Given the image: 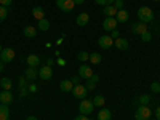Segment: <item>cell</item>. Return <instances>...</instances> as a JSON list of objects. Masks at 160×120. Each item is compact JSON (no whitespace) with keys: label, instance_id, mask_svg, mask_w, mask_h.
<instances>
[{"label":"cell","instance_id":"cell-21","mask_svg":"<svg viewBox=\"0 0 160 120\" xmlns=\"http://www.w3.org/2000/svg\"><path fill=\"white\" fill-rule=\"evenodd\" d=\"M24 77L28 78V80H35L38 77V72L35 71V68H28L24 72Z\"/></svg>","mask_w":160,"mask_h":120},{"label":"cell","instance_id":"cell-25","mask_svg":"<svg viewBox=\"0 0 160 120\" xmlns=\"http://www.w3.org/2000/svg\"><path fill=\"white\" fill-rule=\"evenodd\" d=\"M0 87H2L3 90H11V80L8 77H3L2 80H0Z\"/></svg>","mask_w":160,"mask_h":120},{"label":"cell","instance_id":"cell-36","mask_svg":"<svg viewBox=\"0 0 160 120\" xmlns=\"http://www.w3.org/2000/svg\"><path fill=\"white\" fill-rule=\"evenodd\" d=\"M11 2H13V0H0V5H2V7H8V5H11Z\"/></svg>","mask_w":160,"mask_h":120},{"label":"cell","instance_id":"cell-34","mask_svg":"<svg viewBox=\"0 0 160 120\" xmlns=\"http://www.w3.org/2000/svg\"><path fill=\"white\" fill-rule=\"evenodd\" d=\"M151 90H152L154 93H160V83H158V82H154V83L151 85Z\"/></svg>","mask_w":160,"mask_h":120},{"label":"cell","instance_id":"cell-37","mask_svg":"<svg viewBox=\"0 0 160 120\" xmlns=\"http://www.w3.org/2000/svg\"><path fill=\"white\" fill-rule=\"evenodd\" d=\"M74 120H90L88 118V115H83V114H80V115H77Z\"/></svg>","mask_w":160,"mask_h":120},{"label":"cell","instance_id":"cell-15","mask_svg":"<svg viewBox=\"0 0 160 120\" xmlns=\"http://www.w3.org/2000/svg\"><path fill=\"white\" fill-rule=\"evenodd\" d=\"M26 62H28V66L29 68H37V66H40V58L37 56V55H29L28 58H26Z\"/></svg>","mask_w":160,"mask_h":120},{"label":"cell","instance_id":"cell-12","mask_svg":"<svg viewBox=\"0 0 160 120\" xmlns=\"http://www.w3.org/2000/svg\"><path fill=\"white\" fill-rule=\"evenodd\" d=\"M98 80H99V75H98V74H93L90 78H87V83H85L87 90H88V91H93V90H95Z\"/></svg>","mask_w":160,"mask_h":120},{"label":"cell","instance_id":"cell-30","mask_svg":"<svg viewBox=\"0 0 160 120\" xmlns=\"http://www.w3.org/2000/svg\"><path fill=\"white\" fill-rule=\"evenodd\" d=\"M77 58H78V61H88L90 59V55L87 51H80L78 55H77Z\"/></svg>","mask_w":160,"mask_h":120},{"label":"cell","instance_id":"cell-33","mask_svg":"<svg viewBox=\"0 0 160 120\" xmlns=\"http://www.w3.org/2000/svg\"><path fill=\"white\" fill-rule=\"evenodd\" d=\"M95 2H96L98 5H102V7H106V5H114V2H115V0H95Z\"/></svg>","mask_w":160,"mask_h":120},{"label":"cell","instance_id":"cell-24","mask_svg":"<svg viewBox=\"0 0 160 120\" xmlns=\"http://www.w3.org/2000/svg\"><path fill=\"white\" fill-rule=\"evenodd\" d=\"M24 35L29 37V38H34V37L37 35L35 28H32V26H26V28H24Z\"/></svg>","mask_w":160,"mask_h":120},{"label":"cell","instance_id":"cell-43","mask_svg":"<svg viewBox=\"0 0 160 120\" xmlns=\"http://www.w3.org/2000/svg\"><path fill=\"white\" fill-rule=\"evenodd\" d=\"M3 64H5L3 61H0V72H2V71H3Z\"/></svg>","mask_w":160,"mask_h":120},{"label":"cell","instance_id":"cell-11","mask_svg":"<svg viewBox=\"0 0 160 120\" xmlns=\"http://www.w3.org/2000/svg\"><path fill=\"white\" fill-rule=\"evenodd\" d=\"M93 75V71H91V68L90 66H87V64H82L80 66V69H78V77H82V78H90Z\"/></svg>","mask_w":160,"mask_h":120},{"label":"cell","instance_id":"cell-40","mask_svg":"<svg viewBox=\"0 0 160 120\" xmlns=\"http://www.w3.org/2000/svg\"><path fill=\"white\" fill-rule=\"evenodd\" d=\"M155 117H157V120H160V106H158L157 111H155Z\"/></svg>","mask_w":160,"mask_h":120},{"label":"cell","instance_id":"cell-18","mask_svg":"<svg viewBox=\"0 0 160 120\" xmlns=\"http://www.w3.org/2000/svg\"><path fill=\"white\" fill-rule=\"evenodd\" d=\"M32 16H34L37 21L43 19V18H45V11H43V8H42V7H34V8H32Z\"/></svg>","mask_w":160,"mask_h":120},{"label":"cell","instance_id":"cell-23","mask_svg":"<svg viewBox=\"0 0 160 120\" xmlns=\"http://www.w3.org/2000/svg\"><path fill=\"white\" fill-rule=\"evenodd\" d=\"M111 117H112V114L109 109H101L98 112V120H111Z\"/></svg>","mask_w":160,"mask_h":120},{"label":"cell","instance_id":"cell-5","mask_svg":"<svg viewBox=\"0 0 160 120\" xmlns=\"http://www.w3.org/2000/svg\"><path fill=\"white\" fill-rule=\"evenodd\" d=\"M13 59H15V50L13 48H3L0 51V61H3L7 64V62H11Z\"/></svg>","mask_w":160,"mask_h":120},{"label":"cell","instance_id":"cell-44","mask_svg":"<svg viewBox=\"0 0 160 120\" xmlns=\"http://www.w3.org/2000/svg\"><path fill=\"white\" fill-rule=\"evenodd\" d=\"M28 120H37V117H28Z\"/></svg>","mask_w":160,"mask_h":120},{"label":"cell","instance_id":"cell-31","mask_svg":"<svg viewBox=\"0 0 160 120\" xmlns=\"http://www.w3.org/2000/svg\"><path fill=\"white\" fill-rule=\"evenodd\" d=\"M7 15H8V10H7V7H2V5H0V22H2V21L7 18Z\"/></svg>","mask_w":160,"mask_h":120},{"label":"cell","instance_id":"cell-39","mask_svg":"<svg viewBox=\"0 0 160 120\" xmlns=\"http://www.w3.org/2000/svg\"><path fill=\"white\" fill-rule=\"evenodd\" d=\"M111 37H112V38H118V31H115V29H114V31H112V34H111Z\"/></svg>","mask_w":160,"mask_h":120},{"label":"cell","instance_id":"cell-45","mask_svg":"<svg viewBox=\"0 0 160 120\" xmlns=\"http://www.w3.org/2000/svg\"><path fill=\"white\" fill-rule=\"evenodd\" d=\"M2 50H3V47H2V45H0V51H2Z\"/></svg>","mask_w":160,"mask_h":120},{"label":"cell","instance_id":"cell-9","mask_svg":"<svg viewBox=\"0 0 160 120\" xmlns=\"http://www.w3.org/2000/svg\"><path fill=\"white\" fill-rule=\"evenodd\" d=\"M146 31H148V24H146V22H135V24H133L131 26V32L133 34H136V35H141V34H144Z\"/></svg>","mask_w":160,"mask_h":120},{"label":"cell","instance_id":"cell-35","mask_svg":"<svg viewBox=\"0 0 160 120\" xmlns=\"http://www.w3.org/2000/svg\"><path fill=\"white\" fill-rule=\"evenodd\" d=\"M114 7H115L117 10H122V8H123V0H115Z\"/></svg>","mask_w":160,"mask_h":120},{"label":"cell","instance_id":"cell-41","mask_svg":"<svg viewBox=\"0 0 160 120\" xmlns=\"http://www.w3.org/2000/svg\"><path fill=\"white\" fill-rule=\"evenodd\" d=\"M53 64H55V59H47V66H50V68H51Z\"/></svg>","mask_w":160,"mask_h":120},{"label":"cell","instance_id":"cell-13","mask_svg":"<svg viewBox=\"0 0 160 120\" xmlns=\"http://www.w3.org/2000/svg\"><path fill=\"white\" fill-rule=\"evenodd\" d=\"M13 101V93L10 91V90H3L2 93H0V102L2 104H10Z\"/></svg>","mask_w":160,"mask_h":120},{"label":"cell","instance_id":"cell-8","mask_svg":"<svg viewBox=\"0 0 160 120\" xmlns=\"http://www.w3.org/2000/svg\"><path fill=\"white\" fill-rule=\"evenodd\" d=\"M117 19L115 18H106L104 19V22H102V29L106 31V32H112L115 28H117Z\"/></svg>","mask_w":160,"mask_h":120},{"label":"cell","instance_id":"cell-46","mask_svg":"<svg viewBox=\"0 0 160 120\" xmlns=\"http://www.w3.org/2000/svg\"><path fill=\"white\" fill-rule=\"evenodd\" d=\"M154 2H160V0H154Z\"/></svg>","mask_w":160,"mask_h":120},{"label":"cell","instance_id":"cell-27","mask_svg":"<svg viewBox=\"0 0 160 120\" xmlns=\"http://www.w3.org/2000/svg\"><path fill=\"white\" fill-rule=\"evenodd\" d=\"M101 55H99V53H91V55H90V62H93V64H99L101 62Z\"/></svg>","mask_w":160,"mask_h":120},{"label":"cell","instance_id":"cell-2","mask_svg":"<svg viewBox=\"0 0 160 120\" xmlns=\"http://www.w3.org/2000/svg\"><path fill=\"white\" fill-rule=\"evenodd\" d=\"M152 115V111L148 108V106H139L138 111L135 112V118L136 120H148Z\"/></svg>","mask_w":160,"mask_h":120},{"label":"cell","instance_id":"cell-7","mask_svg":"<svg viewBox=\"0 0 160 120\" xmlns=\"http://www.w3.org/2000/svg\"><path fill=\"white\" fill-rule=\"evenodd\" d=\"M98 45H99L101 48H104V50H108V48H111V47L114 45V38H112L111 35H101V37L98 38Z\"/></svg>","mask_w":160,"mask_h":120},{"label":"cell","instance_id":"cell-4","mask_svg":"<svg viewBox=\"0 0 160 120\" xmlns=\"http://www.w3.org/2000/svg\"><path fill=\"white\" fill-rule=\"evenodd\" d=\"M56 5H58V8H59L61 11H64V13H71V11L74 10V7H75L74 0H56Z\"/></svg>","mask_w":160,"mask_h":120},{"label":"cell","instance_id":"cell-16","mask_svg":"<svg viewBox=\"0 0 160 120\" xmlns=\"http://www.w3.org/2000/svg\"><path fill=\"white\" fill-rule=\"evenodd\" d=\"M115 19H117V22H127V21L130 19L128 11H127V10H118L117 15H115Z\"/></svg>","mask_w":160,"mask_h":120},{"label":"cell","instance_id":"cell-38","mask_svg":"<svg viewBox=\"0 0 160 120\" xmlns=\"http://www.w3.org/2000/svg\"><path fill=\"white\" fill-rule=\"evenodd\" d=\"M78 80H80V77H72V78H71V82H72L74 85H78Z\"/></svg>","mask_w":160,"mask_h":120},{"label":"cell","instance_id":"cell-32","mask_svg":"<svg viewBox=\"0 0 160 120\" xmlns=\"http://www.w3.org/2000/svg\"><path fill=\"white\" fill-rule=\"evenodd\" d=\"M151 38H152V34L149 31H146L144 34H141V40H142V42H151Z\"/></svg>","mask_w":160,"mask_h":120},{"label":"cell","instance_id":"cell-28","mask_svg":"<svg viewBox=\"0 0 160 120\" xmlns=\"http://www.w3.org/2000/svg\"><path fill=\"white\" fill-rule=\"evenodd\" d=\"M138 102H139L141 106H148V104L151 102V96H149V95H142V96L138 98Z\"/></svg>","mask_w":160,"mask_h":120},{"label":"cell","instance_id":"cell-17","mask_svg":"<svg viewBox=\"0 0 160 120\" xmlns=\"http://www.w3.org/2000/svg\"><path fill=\"white\" fill-rule=\"evenodd\" d=\"M104 15H106V18H115V15H117V8L114 7V5H106L104 7Z\"/></svg>","mask_w":160,"mask_h":120},{"label":"cell","instance_id":"cell-14","mask_svg":"<svg viewBox=\"0 0 160 120\" xmlns=\"http://www.w3.org/2000/svg\"><path fill=\"white\" fill-rule=\"evenodd\" d=\"M59 88H61V91H64V93H69V91H72L74 90V83L71 82V80H61L59 82Z\"/></svg>","mask_w":160,"mask_h":120},{"label":"cell","instance_id":"cell-26","mask_svg":"<svg viewBox=\"0 0 160 120\" xmlns=\"http://www.w3.org/2000/svg\"><path fill=\"white\" fill-rule=\"evenodd\" d=\"M37 26H38V29H40V31H48V29H50V22H48V19H45V18H43V19H40Z\"/></svg>","mask_w":160,"mask_h":120},{"label":"cell","instance_id":"cell-20","mask_svg":"<svg viewBox=\"0 0 160 120\" xmlns=\"http://www.w3.org/2000/svg\"><path fill=\"white\" fill-rule=\"evenodd\" d=\"M10 118V111H8V106L0 102V120H8Z\"/></svg>","mask_w":160,"mask_h":120},{"label":"cell","instance_id":"cell-6","mask_svg":"<svg viewBox=\"0 0 160 120\" xmlns=\"http://www.w3.org/2000/svg\"><path fill=\"white\" fill-rule=\"evenodd\" d=\"M87 93H88V90H87V87L85 85H74V90H72V95L77 98V99H85V96H87Z\"/></svg>","mask_w":160,"mask_h":120},{"label":"cell","instance_id":"cell-19","mask_svg":"<svg viewBox=\"0 0 160 120\" xmlns=\"http://www.w3.org/2000/svg\"><path fill=\"white\" fill-rule=\"evenodd\" d=\"M114 45L118 48V50H127L128 47H130V43H128V40H125V38H115L114 40Z\"/></svg>","mask_w":160,"mask_h":120},{"label":"cell","instance_id":"cell-3","mask_svg":"<svg viewBox=\"0 0 160 120\" xmlns=\"http://www.w3.org/2000/svg\"><path fill=\"white\" fill-rule=\"evenodd\" d=\"M93 108H95L93 101H90V99H82V101H80V106H78V111H80V114L88 115V114L93 112Z\"/></svg>","mask_w":160,"mask_h":120},{"label":"cell","instance_id":"cell-10","mask_svg":"<svg viewBox=\"0 0 160 120\" xmlns=\"http://www.w3.org/2000/svg\"><path fill=\"white\" fill-rule=\"evenodd\" d=\"M51 75H53V71H51L50 66H42V68H40V71H38V77L42 78V80H50Z\"/></svg>","mask_w":160,"mask_h":120},{"label":"cell","instance_id":"cell-1","mask_svg":"<svg viewBox=\"0 0 160 120\" xmlns=\"http://www.w3.org/2000/svg\"><path fill=\"white\" fill-rule=\"evenodd\" d=\"M138 19L141 21V22H151L152 19H154V11L149 8V7H141V8H138Z\"/></svg>","mask_w":160,"mask_h":120},{"label":"cell","instance_id":"cell-22","mask_svg":"<svg viewBox=\"0 0 160 120\" xmlns=\"http://www.w3.org/2000/svg\"><path fill=\"white\" fill-rule=\"evenodd\" d=\"M90 21V16L87 15V13H80V15L77 16V24L78 26H87Z\"/></svg>","mask_w":160,"mask_h":120},{"label":"cell","instance_id":"cell-29","mask_svg":"<svg viewBox=\"0 0 160 120\" xmlns=\"http://www.w3.org/2000/svg\"><path fill=\"white\" fill-rule=\"evenodd\" d=\"M104 102H106V99L101 95H96L95 98H93V104H95V106H104Z\"/></svg>","mask_w":160,"mask_h":120},{"label":"cell","instance_id":"cell-42","mask_svg":"<svg viewBox=\"0 0 160 120\" xmlns=\"http://www.w3.org/2000/svg\"><path fill=\"white\" fill-rule=\"evenodd\" d=\"M83 2H85V0H74V3H75V5H82Z\"/></svg>","mask_w":160,"mask_h":120}]
</instances>
